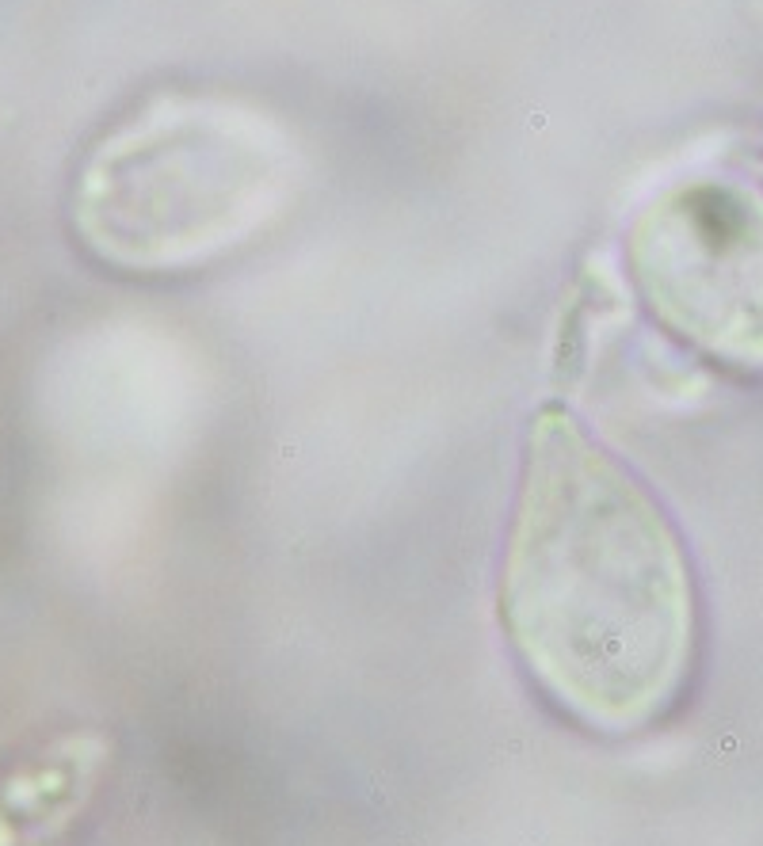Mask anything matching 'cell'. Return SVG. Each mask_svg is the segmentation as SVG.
Wrapping results in <instances>:
<instances>
[{
  "label": "cell",
  "mask_w": 763,
  "mask_h": 846,
  "mask_svg": "<svg viewBox=\"0 0 763 846\" xmlns=\"http://www.w3.org/2000/svg\"><path fill=\"white\" fill-rule=\"evenodd\" d=\"M630 271L672 332L729 362L763 366V195L737 180H687L630 229Z\"/></svg>",
  "instance_id": "obj_3"
},
{
  "label": "cell",
  "mask_w": 763,
  "mask_h": 846,
  "mask_svg": "<svg viewBox=\"0 0 763 846\" xmlns=\"http://www.w3.org/2000/svg\"><path fill=\"white\" fill-rule=\"evenodd\" d=\"M500 617L569 713L630 732L676 698L695 595L660 503L565 408L527 427L500 572Z\"/></svg>",
  "instance_id": "obj_1"
},
{
  "label": "cell",
  "mask_w": 763,
  "mask_h": 846,
  "mask_svg": "<svg viewBox=\"0 0 763 846\" xmlns=\"http://www.w3.org/2000/svg\"><path fill=\"white\" fill-rule=\"evenodd\" d=\"M291 176V141L264 115L160 99L92 153L73 218L84 244L118 267H187L279 214Z\"/></svg>",
  "instance_id": "obj_2"
}]
</instances>
